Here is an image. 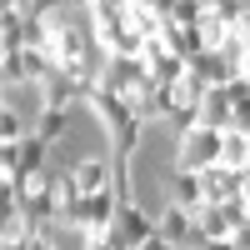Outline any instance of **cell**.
I'll return each mask as SVG.
<instances>
[{"label": "cell", "mask_w": 250, "mask_h": 250, "mask_svg": "<svg viewBox=\"0 0 250 250\" xmlns=\"http://www.w3.org/2000/svg\"><path fill=\"white\" fill-rule=\"evenodd\" d=\"M220 150H225V130H205L200 125V130L175 140V165L190 175H205L210 165H220Z\"/></svg>", "instance_id": "cell-1"}, {"label": "cell", "mask_w": 250, "mask_h": 250, "mask_svg": "<svg viewBox=\"0 0 250 250\" xmlns=\"http://www.w3.org/2000/svg\"><path fill=\"white\" fill-rule=\"evenodd\" d=\"M155 230H160V220L145 215V205H120L115 230H110V245H115V250H140Z\"/></svg>", "instance_id": "cell-2"}, {"label": "cell", "mask_w": 250, "mask_h": 250, "mask_svg": "<svg viewBox=\"0 0 250 250\" xmlns=\"http://www.w3.org/2000/svg\"><path fill=\"white\" fill-rule=\"evenodd\" d=\"M155 220H160V235L170 240L175 250H205V245H210V240L200 235L195 215H190V210H180V205H165V210H160Z\"/></svg>", "instance_id": "cell-3"}, {"label": "cell", "mask_w": 250, "mask_h": 250, "mask_svg": "<svg viewBox=\"0 0 250 250\" xmlns=\"http://www.w3.org/2000/svg\"><path fill=\"white\" fill-rule=\"evenodd\" d=\"M165 195H170V205H180V210H190V215H200V210H205L200 175L180 170V165H170V170H165Z\"/></svg>", "instance_id": "cell-4"}, {"label": "cell", "mask_w": 250, "mask_h": 250, "mask_svg": "<svg viewBox=\"0 0 250 250\" xmlns=\"http://www.w3.org/2000/svg\"><path fill=\"white\" fill-rule=\"evenodd\" d=\"M70 175H75V185H80V195L110 190V180H115V160H110V155H85V160L70 165Z\"/></svg>", "instance_id": "cell-5"}, {"label": "cell", "mask_w": 250, "mask_h": 250, "mask_svg": "<svg viewBox=\"0 0 250 250\" xmlns=\"http://www.w3.org/2000/svg\"><path fill=\"white\" fill-rule=\"evenodd\" d=\"M165 50H170L175 60H185V65H195V60L205 55V35H200V25H165Z\"/></svg>", "instance_id": "cell-6"}, {"label": "cell", "mask_w": 250, "mask_h": 250, "mask_svg": "<svg viewBox=\"0 0 250 250\" xmlns=\"http://www.w3.org/2000/svg\"><path fill=\"white\" fill-rule=\"evenodd\" d=\"M200 190H205V205H225V200H240V175L225 170V165H210L200 175Z\"/></svg>", "instance_id": "cell-7"}, {"label": "cell", "mask_w": 250, "mask_h": 250, "mask_svg": "<svg viewBox=\"0 0 250 250\" xmlns=\"http://www.w3.org/2000/svg\"><path fill=\"white\" fill-rule=\"evenodd\" d=\"M200 125H205V130H230V115H235V100H230V90H225V85H215L210 95H205L200 100Z\"/></svg>", "instance_id": "cell-8"}, {"label": "cell", "mask_w": 250, "mask_h": 250, "mask_svg": "<svg viewBox=\"0 0 250 250\" xmlns=\"http://www.w3.org/2000/svg\"><path fill=\"white\" fill-rule=\"evenodd\" d=\"M190 70H195V75H200V80H205L210 90H215V85H230L235 75H245V70L235 65V60H225V50H205V55L195 60Z\"/></svg>", "instance_id": "cell-9"}, {"label": "cell", "mask_w": 250, "mask_h": 250, "mask_svg": "<svg viewBox=\"0 0 250 250\" xmlns=\"http://www.w3.org/2000/svg\"><path fill=\"white\" fill-rule=\"evenodd\" d=\"M45 160H50V145L40 140V135H25V145H20V180L15 185L40 180V175H45Z\"/></svg>", "instance_id": "cell-10"}, {"label": "cell", "mask_w": 250, "mask_h": 250, "mask_svg": "<svg viewBox=\"0 0 250 250\" xmlns=\"http://www.w3.org/2000/svg\"><path fill=\"white\" fill-rule=\"evenodd\" d=\"M0 45H5V55H20V50H25V15H20V5H5V20H0Z\"/></svg>", "instance_id": "cell-11"}, {"label": "cell", "mask_w": 250, "mask_h": 250, "mask_svg": "<svg viewBox=\"0 0 250 250\" xmlns=\"http://www.w3.org/2000/svg\"><path fill=\"white\" fill-rule=\"evenodd\" d=\"M35 135L55 150V145L70 135V110H45V115H40V125H35Z\"/></svg>", "instance_id": "cell-12"}, {"label": "cell", "mask_w": 250, "mask_h": 250, "mask_svg": "<svg viewBox=\"0 0 250 250\" xmlns=\"http://www.w3.org/2000/svg\"><path fill=\"white\" fill-rule=\"evenodd\" d=\"M220 165L240 175L245 165H250V135H235V130H225V150H220Z\"/></svg>", "instance_id": "cell-13"}, {"label": "cell", "mask_w": 250, "mask_h": 250, "mask_svg": "<svg viewBox=\"0 0 250 250\" xmlns=\"http://www.w3.org/2000/svg\"><path fill=\"white\" fill-rule=\"evenodd\" d=\"M195 225H200V235H205V240H230V220H225L220 205H205V210L195 215Z\"/></svg>", "instance_id": "cell-14"}, {"label": "cell", "mask_w": 250, "mask_h": 250, "mask_svg": "<svg viewBox=\"0 0 250 250\" xmlns=\"http://www.w3.org/2000/svg\"><path fill=\"white\" fill-rule=\"evenodd\" d=\"M205 15H210V5H200V0H170V25H200Z\"/></svg>", "instance_id": "cell-15"}, {"label": "cell", "mask_w": 250, "mask_h": 250, "mask_svg": "<svg viewBox=\"0 0 250 250\" xmlns=\"http://www.w3.org/2000/svg\"><path fill=\"white\" fill-rule=\"evenodd\" d=\"M25 135H30V125L20 120V110H10V105H5V115H0V145H20Z\"/></svg>", "instance_id": "cell-16"}, {"label": "cell", "mask_w": 250, "mask_h": 250, "mask_svg": "<svg viewBox=\"0 0 250 250\" xmlns=\"http://www.w3.org/2000/svg\"><path fill=\"white\" fill-rule=\"evenodd\" d=\"M210 15H215L220 25L230 30V35H235V25H240V20L250 15V5H240V0H215V5H210Z\"/></svg>", "instance_id": "cell-17"}, {"label": "cell", "mask_w": 250, "mask_h": 250, "mask_svg": "<svg viewBox=\"0 0 250 250\" xmlns=\"http://www.w3.org/2000/svg\"><path fill=\"white\" fill-rule=\"evenodd\" d=\"M230 245H235V250H250V220H245V225H240V230L230 235Z\"/></svg>", "instance_id": "cell-18"}, {"label": "cell", "mask_w": 250, "mask_h": 250, "mask_svg": "<svg viewBox=\"0 0 250 250\" xmlns=\"http://www.w3.org/2000/svg\"><path fill=\"white\" fill-rule=\"evenodd\" d=\"M140 250H175V245H170V240H165V235H160V230H155V235H150V240H145V245H140Z\"/></svg>", "instance_id": "cell-19"}, {"label": "cell", "mask_w": 250, "mask_h": 250, "mask_svg": "<svg viewBox=\"0 0 250 250\" xmlns=\"http://www.w3.org/2000/svg\"><path fill=\"white\" fill-rule=\"evenodd\" d=\"M0 250H30V240H0Z\"/></svg>", "instance_id": "cell-20"}]
</instances>
